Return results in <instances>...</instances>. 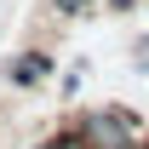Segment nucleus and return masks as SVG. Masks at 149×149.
<instances>
[{
    "label": "nucleus",
    "instance_id": "f257e3e1",
    "mask_svg": "<svg viewBox=\"0 0 149 149\" xmlns=\"http://www.w3.org/2000/svg\"><path fill=\"white\" fill-rule=\"evenodd\" d=\"M80 138L92 149H143V126L132 109H97V115H80Z\"/></svg>",
    "mask_w": 149,
    "mask_h": 149
},
{
    "label": "nucleus",
    "instance_id": "f03ea898",
    "mask_svg": "<svg viewBox=\"0 0 149 149\" xmlns=\"http://www.w3.org/2000/svg\"><path fill=\"white\" fill-rule=\"evenodd\" d=\"M46 74H52V57L46 52H17L6 63V80H12V86H40Z\"/></svg>",
    "mask_w": 149,
    "mask_h": 149
},
{
    "label": "nucleus",
    "instance_id": "7ed1b4c3",
    "mask_svg": "<svg viewBox=\"0 0 149 149\" xmlns=\"http://www.w3.org/2000/svg\"><path fill=\"white\" fill-rule=\"evenodd\" d=\"M52 6H57V12H63V17H80V12H92L97 0H52Z\"/></svg>",
    "mask_w": 149,
    "mask_h": 149
},
{
    "label": "nucleus",
    "instance_id": "20e7f679",
    "mask_svg": "<svg viewBox=\"0 0 149 149\" xmlns=\"http://www.w3.org/2000/svg\"><path fill=\"white\" fill-rule=\"evenodd\" d=\"M132 63H138V69H143V74H149V35H143V40H138V46H132Z\"/></svg>",
    "mask_w": 149,
    "mask_h": 149
},
{
    "label": "nucleus",
    "instance_id": "39448f33",
    "mask_svg": "<svg viewBox=\"0 0 149 149\" xmlns=\"http://www.w3.org/2000/svg\"><path fill=\"white\" fill-rule=\"evenodd\" d=\"M63 149H92V143H86V138H80V126H74V132H63Z\"/></svg>",
    "mask_w": 149,
    "mask_h": 149
},
{
    "label": "nucleus",
    "instance_id": "423d86ee",
    "mask_svg": "<svg viewBox=\"0 0 149 149\" xmlns=\"http://www.w3.org/2000/svg\"><path fill=\"white\" fill-rule=\"evenodd\" d=\"M109 6H115V12H132V6H138V0H109Z\"/></svg>",
    "mask_w": 149,
    "mask_h": 149
},
{
    "label": "nucleus",
    "instance_id": "0eeeda50",
    "mask_svg": "<svg viewBox=\"0 0 149 149\" xmlns=\"http://www.w3.org/2000/svg\"><path fill=\"white\" fill-rule=\"evenodd\" d=\"M35 149H63V138H46V143H35Z\"/></svg>",
    "mask_w": 149,
    "mask_h": 149
}]
</instances>
